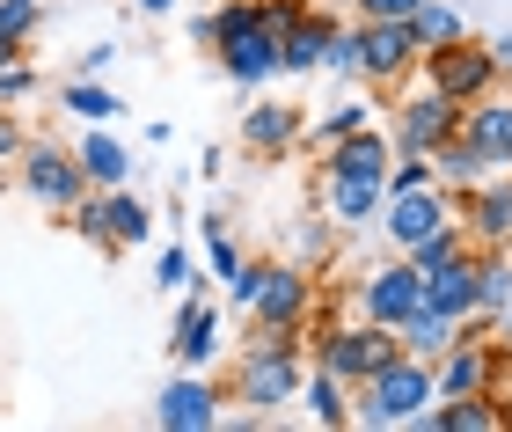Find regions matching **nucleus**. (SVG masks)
Wrapping results in <instances>:
<instances>
[{
    "label": "nucleus",
    "instance_id": "f257e3e1",
    "mask_svg": "<svg viewBox=\"0 0 512 432\" xmlns=\"http://www.w3.org/2000/svg\"><path fill=\"white\" fill-rule=\"evenodd\" d=\"M300 359H308V337L300 330H256L242 359H235V381H227V403H249V418H271L300 403Z\"/></svg>",
    "mask_w": 512,
    "mask_h": 432
},
{
    "label": "nucleus",
    "instance_id": "f03ea898",
    "mask_svg": "<svg viewBox=\"0 0 512 432\" xmlns=\"http://www.w3.org/2000/svg\"><path fill=\"white\" fill-rule=\"evenodd\" d=\"M432 396H439V389H432V359L395 352L374 381H359V389H352V425H374V432L417 425V418L432 411Z\"/></svg>",
    "mask_w": 512,
    "mask_h": 432
},
{
    "label": "nucleus",
    "instance_id": "7ed1b4c3",
    "mask_svg": "<svg viewBox=\"0 0 512 432\" xmlns=\"http://www.w3.org/2000/svg\"><path fill=\"white\" fill-rule=\"evenodd\" d=\"M395 352H403V337L381 330V323H366V315H359V323H337V330L308 337V359H315V367H330L337 381H352V389H359V381H374Z\"/></svg>",
    "mask_w": 512,
    "mask_h": 432
},
{
    "label": "nucleus",
    "instance_id": "20e7f679",
    "mask_svg": "<svg viewBox=\"0 0 512 432\" xmlns=\"http://www.w3.org/2000/svg\"><path fill=\"white\" fill-rule=\"evenodd\" d=\"M417 74H425V88H439L447 103H476V96H491V88H505L491 44H476V37H454V44H439V52H417Z\"/></svg>",
    "mask_w": 512,
    "mask_h": 432
},
{
    "label": "nucleus",
    "instance_id": "39448f33",
    "mask_svg": "<svg viewBox=\"0 0 512 432\" xmlns=\"http://www.w3.org/2000/svg\"><path fill=\"white\" fill-rule=\"evenodd\" d=\"M352 308L366 315V323H381V330H403L410 315L425 308V271H417L403 249H395L388 264H374V271L352 286Z\"/></svg>",
    "mask_w": 512,
    "mask_h": 432
},
{
    "label": "nucleus",
    "instance_id": "423d86ee",
    "mask_svg": "<svg viewBox=\"0 0 512 432\" xmlns=\"http://www.w3.org/2000/svg\"><path fill=\"white\" fill-rule=\"evenodd\" d=\"M461 132V103H447L439 88H410L403 103H388V140L395 154H432L439 140Z\"/></svg>",
    "mask_w": 512,
    "mask_h": 432
},
{
    "label": "nucleus",
    "instance_id": "0eeeda50",
    "mask_svg": "<svg viewBox=\"0 0 512 432\" xmlns=\"http://www.w3.org/2000/svg\"><path fill=\"white\" fill-rule=\"evenodd\" d=\"M315 293H322V286H315L308 264H271L264 286H256V301H249V323H256V330H308Z\"/></svg>",
    "mask_w": 512,
    "mask_h": 432
},
{
    "label": "nucleus",
    "instance_id": "6e6552de",
    "mask_svg": "<svg viewBox=\"0 0 512 432\" xmlns=\"http://www.w3.org/2000/svg\"><path fill=\"white\" fill-rule=\"evenodd\" d=\"M22 191L37 198V206H52V213H66V206H81L88 191V176H81V162H74V147H52V140H30L22 147Z\"/></svg>",
    "mask_w": 512,
    "mask_h": 432
},
{
    "label": "nucleus",
    "instance_id": "1a4fd4ad",
    "mask_svg": "<svg viewBox=\"0 0 512 432\" xmlns=\"http://www.w3.org/2000/svg\"><path fill=\"white\" fill-rule=\"evenodd\" d=\"M454 220V191H439V184H425V191H388L381 198V235H388V249H417L425 235H439V227Z\"/></svg>",
    "mask_w": 512,
    "mask_h": 432
},
{
    "label": "nucleus",
    "instance_id": "9d476101",
    "mask_svg": "<svg viewBox=\"0 0 512 432\" xmlns=\"http://www.w3.org/2000/svg\"><path fill=\"white\" fill-rule=\"evenodd\" d=\"M213 59H220V74L235 81V88H271L286 66H278V30L264 15L256 22H242V30H227L220 44H213Z\"/></svg>",
    "mask_w": 512,
    "mask_h": 432
},
{
    "label": "nucleus",
    "instance_id": "9b49d317",
    "mask_svg": "<svg viewBox=\"0 0 512 432\" xmlns=\"http://www.w3.org/2000/svg\"><path fill=\"white\" fill-rule=\"evenodd\" d=\"M454 220L469 249H505L512 242V176H483V184L454 191Z\"/></svg>",
    "mask_w": 512,
    "mask_h": 432
},
{
    "label": "nucleus",
    "instance_id": "f8f14e48",
    "mask_svg": "<svg viewBox=\"0 0 512 432\" xmlns=\"http://www.w3.org/2000/svg\"><path fill=\"white\" fill-rule=\"evenodd\" d=\"M410 66H417V30L410 22H359V81H374V88H403L410 81Z\"/></svg>",
    "mask_w": 512,
    "mask_h": 432
},
{
    "label": "nucleus",
    "instance_id": "ddd939ff",
    "mask_svg": "<svg viewBox=\"0 0 512 432\" xmlns=\"http://www.w3.org/2000/svg\"><path fill=\"white\" fill-rule=\"evenodd\" d=\"M220 403H227V389L213 374H183V381H169V389L154 396V425L161 432H213L227 418Z\"/></svg>",
    "mask_w": 512,
    "mask_h": 432
},
{
    "label": "nucleus",
    "instance_id": "4468645a",
    "mask_svg": "<svg viewBox=\"0 0 512 432\" xmlns=\"http://www.w3.org/2000/svg\"><path fill=\"white\" fill-rule=\"evenodd\" d=\"M461 140L483 154V169H491V176L512 169V88H491V96L461 103Z\"/></svg>",
    "mask_w": 512,
    "mask_h": 432
},
{
    "label": "nucleus",
    "instance_id": "2eb2a0df",
    "mask_svg": "<svg viewBox=\"0 0 512 432\" xmlns=\"http://www.w3.org/2000/svg\"><path fill=\"white\" fill-rule=\"evenodd\" d=\"M300 132H308V110H300V103L264 96V103H249V110H242V147L256 154V162H278V154H293V147H300Z\"/></svg>",
    "mask_w": 512,
    "mask_h": 432
},
{
    "label": "nucleus",
    "instance_id": "dca6fc26",
    "mask_svg": "<svg viewBox=\"0 0 512 432\" xmlns=\"http://www.w3.org/2000/svg\"><path fill=\"white\" fill-rule=\"evenodd\" d=\"M388 162H395V140L381 125H359L344 140L322 147V176H366V184H388Z\"/></svg>",
    "mask_w": 512,
    "mask_h": 432
},
{
    "label": "nucleus",
    "instance_id": "f3484780",
    "mask_svg": "<svg viewBox=\"0 0 512 432\" xmlns=\"http://www.w3.org/2000/svg\"><path fill=\"white\" fill-rule=\"evenodd\" d=\"M169 352H176V367L183 374H205L220 359V301H205V293H191L176 315V337H169Z\"/></svg>",
    "mask_w": 512,
    "mask_h": 432
},
{
    "label": "nucleus",
    "instance_id": "a211bd4d",
    "mask_svg": "<svg viewBox=\"0 0 512 432\" xmlns=\"http://www.w3.org/2000/svg\"><path fill=\"white\" fill-rule=\"evenodd\" d=\"M330 37H337V8H322V0H315L293 30H278V66H286V74H322Z\"/></svg>",
    "mask_w": 512,
    "mask_h": 432
},
{
    "label": "nucleus",
    "instance_id": "6ab92c4d",
    "mask_svg": "<svg viewBox=\"0 0 512 432\" xmlns=\"http://www.w3.org/2000/svg\"><path fill=\"white\" fill-rule=\"evenodd\" d=\"M381 198H388V184H366V176H322V213H330L344 235H352V227H374Z\"/></svg>",
    "mask_w": 512,
    "mask_h": 432
},
{
    "label": "nucleus",
    "instance_id": "aec40b11",
    "mask_svg": "<svg viewBox=\"0 0 512 432\" xmlns=\"http://www.w3.org/2000/svg\"><path fill=\"white\" fill-rule=\"evenodd\" d=\"M139 242H154V206L132 198L125 184H110L103 191V249H139Z\"/></svg>",
    "mask_w": 512,
    "mask_h": 432
},
{
    "label": "nucleus",
    "instance_id": "412c9836",
    "mask_svg": "<svg viewBox=\"0 0 512 432\" xmlns=\"http://www.w3.org/2000/svg\"><path fill=\"white\" fill-rule=\"evenodd\" d=\"M425 308L454 315V323L476 308V249H461V257H447L439 271H425Z\"/></svg>",
    "mask_w": 512,
    "mask_h": 432
},
{
    "label": "nucleus",
    "instance_id": "4be33fe9",
    "mask_svg": "<svg viewBox=\"0 0 512 432\" xmlns=\"http://www.w3.org/2000/svg\"><path fill=\"white\" fill-rule=\"evenodd\" d=\"M74 162H81V176L96 191H110V184H125V176H132V154L110 140V125H88V140L74 147Z\"/></svg>",
    "mask_w": 512,
    "mask_h": 432
},
{
    "label": "nucleus",
    "instance_id": "5701e85b",
    "mask_svg": "<svg viewBox=\"0 0 512 432\" xmlns=\"http://www.w3.org/2000/svg\"><path fill=\"white\" fill-rule=\"evenodd\" d=\"M300 403H308V418H315V425H330V432H337V425H352V381H337L330 367H315L308 381H300Z\"/></svg>",
    "mask_w": 512,
    "mask_h": 432
},
{
    "label": "nucleus",
    "instance_id": "b1692460",
    "mask_svg": "<svg viewBox=\"0 0 512 432\" xmlns=\"http://www.w3.org/2000/svg\"><path fill=\"white\" fill-rule=\"evenodd\" d=\"M410 30H417V52H439V44L469 37V15H461V0H417Z\"/></svg>",
    "mask_w": 512,
    "mask_h": 432
},
{
    "label": "nucleus",
    "instance_id": "393cba45",
    "mask_svg": "<svg viewBox=\"0 0 512 432\" xmlns=\"http://www.w3.org/2000/svg\"><path fill=\"white\" fill-rule=\"evenodd\" d=\"M432 169H439V191H469V184H483V176H491V169H483V154L461 140V132L432 147Z\"/></svg>",
    "mask_w": 512,
    "mask_h": 432
},
{
    "label": "nucleus",
    "instance_id": "a878e982",
    "mask_svg": "<svg viewBox=\"0 0 512 432\" xmlns=\"http://www.w3.org/2000/svg\"><path fill=\"white\" fill-rule=\"evenodd\" d=\"M395 337H403V352H417V359H439V352L454 345V315H439V308H417V315H410V323L395 330Z\"/></svg>",
    "mask_w": 512,
    "mask_h": 432
},
{
    "label": "nucleus",
    "instance_id": "bb28decb",
    "mask_svg": "<svg viewBox=\"0 0 512 432\" xmlns=\"http://www.w3.org/2000/svg\"><path fill=\"white\" fill-rule=\"evenodd\" d=\"M505 301H512V257L505 249H476V308L498 315Z\"/></svg>",
    "mask_w": 512,
    "mask_h": 432
},
{
    "label": "nucleus",
    "instance_id": "cd10ccee",
    "mask_svg": "<svg viewBox=\"0 0 512 432\" xmlns=\"http://www.w3.org/2000/svg\"><path fill=\"white\" fill-rule=\"evenodd\" d=\"M59 103H66V110H74V118H81V125H118V110H125V103H118V96H110V88H103V81H88V74H81V81H66V96H59Z\"/></svg>",
    "mask_w": 512,
    "mask_h": 432
},
{
    "label": "nucleus",
    "instance_id": "c85d7f7f",
    "mask_svg": "<svg viewBox=\"0 0 512 432\" xmlns=\"http://www.w3.org/2000/svg\"><path fill=\"white\" fill-rule=\"evenodd\" d=\"M359 125H374V103H359V96H352V103H337V110H322V118H315L308 132H300V140H308V147L322 154L330 140H344V132H359Z\"/></svg>",
    "mask_w": 512,
    "mask_h": 432
},
{
    "label": "nucleus",
    "instance_id": "c756f323",
    "mask_svg": "<svg viewBox=\"0 0 512 432\" xmlns=\"http://www.w3.org/2000/svg\"><path fill=\"white\" fill-rule=\"evenodd\" d=\"M322 74H337V81H359V22H337L330 52H322Z\"/></svg>",
    "mask_w": 512,
    "mask_h": 432
},
{
    "label": "nucleus",
    "instance_id": "7c9ffc66",
    "mask_svg": "<svg viewBox=\"0 0 512 432\" xmlns=\"http://www.w3.org/2000/svg\"><path fill=\"white\" fill-rule=\"evenodd\" d=\"M337 242H344V227H337L330 213H322V220H308V235H300V264H308V271H322V264L337 257Z\"/></svg>",
    "mask_w": 512,
    "mask_h": 432
},
{
    "label": "nucleus",
    "instance_id": "2f4dec72",
    "mask_svg": "<svg viewBox=\"0 0 512 432\" xmlns=\"http://www.w3.org/2000/svg\"><path fill=\"white\" fill-rule=\"evenodd\" d=\"M425 184H439L432 154H395L388 162V191H425Z\"/></svg>",
    "mask_w": 512,
    "mask_h": 432
},
{
    "label": "nucleus",
    "instance_id": "473e14b6",
    "mask_svg": "<svg viewBox=\"0 0 512 432\" xmlns=\"http://www.w3.org/2000/svg\"><path fill=\"white\" fill-rule=\"evenodd\" d=\"M37 22H44V0H0V37L30 44V37H37Z\"/></svg>",
    "mask_w": 512,
    "mask_h": 432
},
{
    "label": "nucleus",
    "instance_id": "72a5a7b5",
    "mask_svg": "<svg viewBox=\"0 0 512 432\" xmlns=\"http://www.w3.org/2000/svg\"><path fill=\"white\" fill-rule=\"evenodd\" d=\"M22 96H37V66H30V52L0 66V103H22Z\"/></svg>",
    "mask_w": 512,
    "mask_h": 432
},
{
    "label": "nucleus",
    "instance_id": "f704fd0d",
    "mask_svg": "<svg viewBox=\"0 0 512 432\" xmlns=\"http://www.w3.org/2000/svg\"><path fill=\"white\" fill-rule=\"evenodd\" d=\"M264 271H271L264 257H256V264L242 257V271H235V279H227V301H235V308H249V301H256V286H264Z\"/></svg>",
    "mask_w": 512,
    "mask_h": 432
},
{
    "label": "nucleus",
    "instance_id": "c9c22d12",
    "mask_svg": "<svg viewBox=\"0 0 512 432\" xmlns=\"http://www.w3.org/2000/svg\"><path fill=\"white\" fill-rule=\"evenodd\" d=\"M417 0H352V15L359 22H410Z\"/></svg>",
    "mask_w": 512,
    "mask_h": 432
},
{
    "label": "nucleus",
    "instance_id": "e433bc0d",
    "mask_svg": "<svg viewBox=\"0 0 512 432\" xmlns=\"http://www.w3.org/2000/svg\"><path fill=\"white\" fill-rule=\"evenodd\" d=\"M154 286H191V257H183V249H161L154 257Z\"/></svg>",
    "mask_w": 512,
    "mask_h": 432
},
{
    "label": "nucleus",
    "instance_id": "4c0bfd02",
    "mask_svg": "<svg viewBox=\"0 0 512 432\" xmlns=\"http://www.w3.org/2000/svg\"><path fill=\"white\" fill-rule=\"evenodd\" d=\"M256 8H264V22H271V30H293V22L308 15L315 0H256Z\"/></svg>",
    "mask_w": 512,
    "mask_h": 432
},
{
    "label": "nucleus",
    "instance_id": "58836bf2",
    "mask_svg": "<svg viewBox=\"0 0 512 432\" xmlns=\"http://www.w3.org/2000/svg\"><path fill=\"white\" fill-rule=\"evenodd\" d=\"M110 59H118V44H88V52H81V74H88V81H103V66H110Z\"/></svg>",
    "mask_w": 512,
    "mask_h": 432
},
{
    "label": "nucleus",
    "instance_id": "ea45409f",
    "mask_svg": "<svg viewBox=\"0 0 512 432\" xmlns=\"http://www.w3.org/2000/svg\"><path fill=\"white\" fill-rule=\"evenodd\" d=\"M491 59H498V74L512 81V30H498V37H491Z\"/></svg>",
    "mask_w": 512,
    "mask_h": 432
},
{
    "label": "nucleus",
    "instance_id": "a19ab883",
    "mask_svg": "<svg viewBox=\"0 0 512 432\" xmlns=\"http://www.w3.org/2000/svg\"><path fill=\"white\" fill-rule=\"evenodd\" d=\"M15 154H22V132H15L8 118H0V162H15Z\"/></svg>",
    "mask_w": 512,
    "mask_h": 432
},
{
    "label": "nucleus",
    "instance_id": "79ce46f5",
    "mask_svg": "<svg viewBox=\"0 0 512 432\" xmlns=\"http://www.w3.org/2000/svg\"><path fill=\"white\" fill-rule=\"evenodd\" d=\"M132 8H139V15H169L176 0H132Z\"/></svg>",
    "mask_w": 512,
    "mask_h": 432
},
{
    "label": "nucleus",
    "instance_id": "37998d69",
    "mask_svg": "<svg viewBox=\"0 0 512 432\" xmlns=\"http://www.w3.org/2000/svg\"><path fill=\"white\" fill-rule=\"evenodd\" d=\"M22 52H30V44H15V37H0V66H8V59H22Z\"/></svg>",
    "mask_w": 512,
    "mask_h": 432
},
{
    "label": "nucleus",
    "instance_id": "c03bdc74",
    "mask_svg": "<svg viewBox=\"0 0 512 432\" xmlns=\"http://www.w3.org/2000/svg\"><path fill=\"white\" fill-rule=\"evenodd\" d=\"M498 337H505V345H512V301L498 308Z\"/></svg>",
    "mask_w": 512,
    "mask_h": 432
},
{
    "label": "nucleus",
    "instance_id": "a18cd8bd",
    "mask_svg": "<svg viewBox=\"0 0 512 432\" xmlns=\"http://www.w3.org/2000/svg\"><path fill=\"white\" fill-rule=\"evenodd\" d=\"M505 432H512V396H505Z\"/></svg>",
    "mask_w": 512,
    "mask_h": 432
},
{
    "label": "nucleus",
    "instance_id": "49530a36",
    "mask_svg": "<svg viewBox=\"0 0 512 432\" xmlns=\"http://www.w3.org/2000/svg\"><path fill=\"white\" fill-rule=\"evenodd\" d=\"M322 8H352V0H322Z\"/></svg>",
    "mask_w": 512,
    "mask_h": 432
},
{
    "label": "nucleus",
    "instance_id": "de8ad7c7",
    "mask_svg": "<svg viewBox=\"0 0 512 432\" xmlns=\"http://www.w3.org/2000/svg\"><path fill=\"white\" fill-rule=\"evenodd\" d=\"M505 257H512V242H505Z\"/></svg>",
    "mask_w": 512,
    "mask_h": 432
},
{
    "label": "nucleus",
    "instance_id": "09e8293b",
    "mask_svg": "<svg viewBox=\"0 0 512 432\" xmlns=\"http://www.w3.org/2000/svg\"><path fill=\"white\" fill-rule=\"evenodd\" d=\"M505 176H512V169H505Z\"/></svg>",
    "mask_w": 512,
    "mask_h": 432
}]
</instances>
